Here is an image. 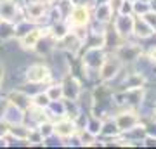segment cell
Returning <instances> with one entry per match:
<instances>
[{"mask_svg":"<svg viewBox=\"0 0 156 149\" xmlns=\"http://www.w3.org/2000/svg\"><path fill=\"white\" fill-rule=\"evenodd\" d=\"M26 82L33 83V85H42V83H49L52 80V71L45 64H31L26 69Z\"/></svg>","mask_w":156,"mask_h":149,"instance_id":"cell-1","label":"cell"},{"mask_svg":"<svg viewBox=\"0 0 156 149\" xmlns=\"http://www.w3.org/2000/svg\"><path fill=\"white\" fill-rule=\"evenodd\" d=\"M90 21V9L87 5H73L71 12L68 14V26H87Z\"/></svg>","mask_w":156,"mask_h":149,"instance_id":"cell-2","label":"cell"},{"mask_svg":"<svg viewBox=\"0 0 156 149\" xmlns=\"http://www.w3.org/2000/svg\"><path fill=\"white\" fill-rule=\"evenodd\" d=\"M120 69H122V61L118 59L116 55H115L113 59H106V57H104L102 64L99 66V78L102 82L113 80V78L120 73Z\"/></svg>","mask_w":156,"mask_h":149,"instance_id":"cell-3","label":"cell"},{"mask_svg":"<svg viewBox=\"0 0 156 149\" xmlns=\"http://www.w3.org/2000/svg\"><path fill=\"white\" fill-rule=\"evenodd\" d=\"M140 54H142V50H140V45H135V44H123V45H118L116 47V57L120 59L122 62L128 61H137L140 59Z\"/></svg>","mask_w":156,"mask_h":149,"instance_id":"cell-4","label":"cell"},{"mask_svg":"<svg viewBox=\"0 0 156 149\" xmlns=\"http://www.w3.org/2000/svg\"><path fill=\"white\" fill-rule=\"evenodd\" d=\"M54 125V135L57 137H62V139H68V137H73L75 133L78 132L76 130V122L68 118V116H62L61 120L57 123H52Z\"/></svg>","mask_w":156,"mask_h":149,"instance_id":"cell-5","label":"cell"},{"mask_svg":"<svg viewBox=\"0 0 156 149\" xmlns=\"http://www.w3.org/2000/svg\"><path fill=\"white\" fill-rule=\"evenodd\" d=\"M134 28V14H118L115 19V31L120 38H127Z\"/></svg>","mask_w":156,"mask_h":149,"instance_id":"cell-6","label":"cell"},{"mask_svg":"<svg viewBox=\"0 0 156 149\" xmlns=\"http://www.w3.org/2000/svg\"><path fill=\"white\" fill-rule=\"evenodd\" d=\"M116 125L120 128V132H127L130 128H134L135 125H139V116L135 113H122L116 116Z\"/></svg>","mask_w":156,"mask_h":149,"instance_id":"cell-7","label":"cell"},{"mask_svg":"<svg viewBox=\"0 0 156 149\" xmlns=\"http://www.w3.org/2000/svg\"><path fill=\"white\" fill-rule=\"evenodd\" d=\"M132 33H134L137 38L146 40V38H149V37H153V35H154V31H153V30H151V26L144 21V17L140 16V17H135V19H134Z\"/></svg>","mask_w":156,"mask_h":149,"instance_id":"cell-8","label":"cell"},{"mask_svg":"<svg viewBox=\"0 0 156 149\" xmlns=\"http://www.w3.org/2000/svg\"><path fill=\"white\" fill-rule=\"evenodd\" d=\"M44 33H45V30H40V28H35L31 31H26L24 37H21V47L23 49L33 50L37 47V44H38V40L44 37Z\"/></svg>","mask_w":156,"mask_h":149,"instance_id":"cell-9","label":"cell"},{"mask_svg":"<svg viewBox=\"0 0 156 149\" xmlns=\"http://www.w3.org/2000/svg\"><path fill=\"white\" fill-rule=\"evenodd\" d=\"M113 16V9L109 4H99L97 11H95V21L99 23H108Z\"/></svg>","mask_w":156,"mask_h":149,"instance_id":"cell-10","label":"cell"},{"mask_svg":"<svg viewBox=\"0 0 156 149\" xmlns=\"http://www.w3.org/2000/svg\"><path fill=\"white\" fill-rule=\"evenodd\" d=\"M99 133H102V135H118L120 133V128H118V125H116V122H113V120H108L106 123H102L101 125V132Z\"/></svg>","mask_w":156,"mask_h":149,"instance_id":"cell-11","label":"cell"},{"mask_svg":"<svg viewBox=\"0 0 156 149\" xmlns=\"http://www.w3.org/2000/svg\"><path fill=\"white\" fill-rule=\"evenodd\" d=\"M45 94L49 95L50 101H61L62 99V85L57 83V85H52L45 90Z\"/></svg>","mask_w":156,"mask_h":149,"instance_id":"cell-12","label":"cell"},{"mask_svg":"<svg viewBox=\"0 0 156 149\" xmlns=\"http://www.w3.org/2000/svg\"><path fill=\"white\" fill-rule=\"evenodd\" d=\"M149 61L151 62H156V45L149 50Z\"/></svg>","mask_w":156,"mask_h":149,"instance_id":"cell-13","label":"cell"},{"mask_svg":"<svg viewBox=\"0 0 156 149\" xmlns=\"http://www.w3.org/2000/svg\"><path fill=\"white\" fill-rule=\"evenodd\" d=\"M42 2H44L45 5H47V4H49V5H50V4H54V2H56V0H42Z\"/></svg>","mask_w":156,"mask_h":149,"instance_id":"cell-14","label":"cell"},{"mask_svg":"<svg viewBox=\"0 0 156 149\" xmlns=\"http://www.w3.org/2000/svg\"><path fill=\"white\" fill-rule=\"evenodd\" d=\"M154 120H156V102H154Z\"/></svg>","mask_w":156,"mask_h":149,"instance_id":"cell-15","label":"cell"}]
</instances>
